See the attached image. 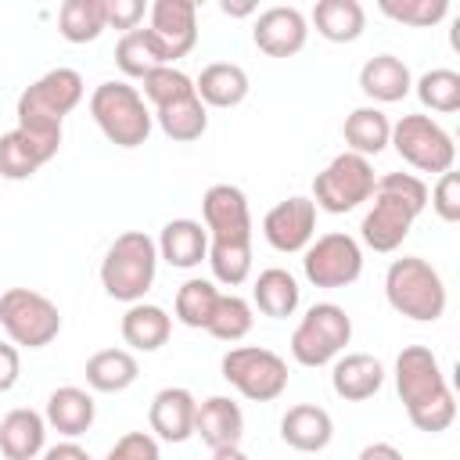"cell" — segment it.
<instances>
[{
  "mask_svg": "<svg viewBox=\"0 0 460 460\" xmlns=\"http://www.w3.org/2000/svg\"><path fill=\"white\" fill-rule=\"evenodd\" d=\"M352 341V316L338 302H316L305 309L291 334V356L298 367H327Z\"/></svg>",
  "mask_w": 460,
  "mask_h": 460,
  "instance_id": "7",
  "label": "cell"
},
{
  "mask_svg": "<svg viewBox=\"0 0 460 460\" xmlns=\"http://www.w3.org/2000/svg\"><path fill=\"white\" fill-rule=\"evenodd\" d=\"M83 93H86V86H83V75L75 68H50V72H43L36 83H29L18 93V104H14L18 129H25L32 137L61 140L65 115H72L79 108Z\"/></svg>",
  "mask_w": 460,
  "mask_h": 460,
  "instance_id": "3",
  "label": "cell"
},
{
  "mask_svg": "<svg viewBox=\"0 0 460 460\" xmlns=\"http://www.w3.org/2000/svg\"><path fill=\"white\" fill-rule=\"evenodd\" d=\"M104 460H162V449L151 431H126L122 438H115Z\"/></svg>",
  "mask_w": 460,
  "mask_h": 460,
  "instance_id": "42",
  "label": "cell"
},
{
  "mask_svg": "<svg viewBox=\"0 0 460 460\" xmlns=\"http://www.w3.org/2000/svg\"><path fill=\"white\" fill-rule=\"evenodd\" d=\"M385 298L399 316L417 323H435L449 302L438 270L420 255L392 259V266L385 270Z\"/></svg>",
  "mask_w": 460,
  "mask_h": 460,
  "instance_id": "5",
  "label": "cell"
},
{
  "mask_svg": "<svg viewBox=\"0 0 460 460\" xmlns=\"http://www.w3.org/2000/svg\"><path fill=\"white\" fill-rule=\"evenodd\" d=\"M431 208L442 223H460V172H442L431 187Z\"/></svg>",
  "mask_w": 460,
  "mask_h": 460,
  "instance_id": "41",
  "label": "cell"
},
{
  "mask_svg": "<svg viewBox=\"0 0 460 460\" xmlns=\"http://www.w3.org/2000/svg\"><path fill=\"white\" fill-rule=\"evenodd\" d=\"M395 392L417 431L438 435L456 420L453 388L438 367V356L428 345H406L395 356Z\"/></svg>",
  "mask_w": 460,
  "mask_h": 460,
  "instance_id": "1",
  "label": "cell"
},
{
  "mask_svg": "<svg viewBox=\"0 0 460 460\" xmlns=\"http://www.w3.org/2000/svg\"><path fill=\"white\" fill-rule=\"evenodd\" d=\"M413 90H417V101L428 111H438V115L460 111V72H453V68H431V72H424L413 83Z\"/></svg>",
  "mask_w": 460,
  "mask_h": 460,
  "instance_id": "38",
  "label": "cell"
},
{
  "mask_svg": "<svg viewBox=\"0 0 460 460\" xmlns=\"http://www.w3.org/2000/svg\"><path fill=\"white\" fill-rule=\"evenodd\" d=\"M298 302H302V288H298V280H295L288 270H280V266L262 270V273L255 277V284H252V309H259V313L270 316V320H288V316H295Z\"/></svg>",
  "mask_w": 460,
  "mask_h": 460,
  "instance_id": "29",
  "label": "cell"
},
{
  "mask_svg": "<svg viewBox=\"0 0 460 460\" xmlns=\"http://www.w3.org/2000/svg\"><path fill=\"white\" fill-rule=\"evenodd\" d=\"M144 14H147L144 0H104V25L108 29L133 32V29H140Z\"/></svg>",
  "mask_w": 460,
  "mask_h": 460,
  "instance_id": "43",
  "label": "cell"
},
{
  "mask_svg": "<svg viewBox=\"0 0 460 460\" xmlns=\"http://www.w3.org/2000/svg\"><path fill=\"white\" fill-rule=\"evenodd\" d=\"M61 151V140H50V137H32L25 129H7L0 133V176L18 183V180H29L36 176L40 165H47L54 155Z\"/></svg>",
  "mask_w": 460,
  "mask_h": 460,
  "instance_id": "18",
  "label": "cell"
},
{
  "mask_svg": "<svg viewBox=\"0 0 460 460\" xmlns=\"http://www.w3.org/2000/svg\"><path fill=\"white\" fill-rule=\"evenodd\" d=\"M377 7L385 18L413 29H431L449 14V0H381Z\"/></svg>",
  "mask_w": 460,
  "mask_h": 460,
  "instance_id": "40",
  "label": "cell"
},
{
  "mask_svg": "<svg viewBox=\"0 0 460 460\" xmlns=\"http://www.w3.org/2000/svg\"><path fill=\"white\" fill-rule=\"evenodd\" d=\"M248 90H252L248 72L234 61H212L194 79V93L205 108H237L248 97Z\"/></svg>",
  "mask_w": 460,
  "mask_h": 460,
  "instance_id": "26",
  "label": "cell"
},
{
  "mask_svg": "<svg viewBox=\"0 0 460 460\" xmlns=\"http://www.w3.org/2000/svg\"><path fill=\"white\" fill-rule=\"evenodd\" d=\"M428 208V183L413 172H385L370 194V208L359 223V237L367 248L388 255L395 252L410 230L413 219Z\"/></svg>",
  "mask_w": 460,
  "mask_h": 460,
  "instance_id": "2",
  "label": "cell"
},
{
  "mask_svg": "<svg viewBox=\"0 0 460 460\" xmlns=\"http://www.w3.org/2000/svg\"><path fill=\"white\" fill-rule=\"evenodd\" d=\"M252 40L266 58H295L309 40V18L298 7H266L255 14Z\"/></svg>",
  "mask_w": 460,
  "mask_h": 460,
  "instance_id": "16",
  "label": "cell"
},
{
  "mask_svg": "<svg viewBox=\"0 0 460 460\" xmlns=\"http://www.w3.org/2000/svg\"><path fill=\"white\" fill-rule=\"evenodd\" d=\"M115 65L126 79H144L147 72H155L162 65V54L155 50L147 29H133V32H122L119 43H115Z\"/></svg>",
  "mask_w": 460,
  "mask_h": 460,
  "instance_id": "37",
  "label": "cell"
},
{
  "mask_svg": "<svg viewBox=\"0 0 460 460\" xmlns=\"http://www.w3.org/2000/svg\"><path fill=\"white\" fill-rule=\"evenodd\" d=\"M356 460H402V453H399L392 442H370V446L359 449Z\"/></svg>",
  "mask_w": 460,
  "mask_h": 460,
  "instance_id": "46",
  "label": "cell"
},
{
  "mask_svg": "<svg viewBox=\"0 0 460 460\" xmlns=\"http://www.w3.org/2000/svg\"><path fill=\"white\" fill-rule=\"evenodd\" d=\"M201 226L208 230V241H252V208L244 190L234 183H212L201 194Z\"/></svg>",
  "mask_w": 460,
  "mask_h": 460,
  "instance_id": "14",
  "label": "cell"
},
{
  "mask_svg": "<svg viewBox=\"0 0 460 460\" xmlns=\"http://www.w3.org/2000/svg\"><path fill=\"white\" fill-rule=\"evenodd\" d=\"M395 155L413 165L417 172H449L453 162H456V144H453V133L435 122L431 115H402L399 122H392V140Z\"/></svg>",
  "mask_w": 460,
  "mask_h": 460,
  "instance_id": "10",
  "label": "cell"
},
{
  "mask_svg": "<svg viewBox=\"0 0 460 460\" xmlns=\"http://www.w3.org/2000/svg\"><path fill=\"white\" fill-rule=\"evenodd\" d=\"M147 36L162 54V65L187 58L198 43V4L194 0H155L147 7Z\"/></svg>",
  "mask_w": 460,
  "mask_h": 460,
  "instance_id": "13",
  "label": "cell"
},
{
  "mask_svg": "<svg viewBox=\"0 0 460 460\" xmlns=\"http://www.w3.org/2000/svg\"><path fill=\"white\" fill-rule=\"evenodd\" d=\"M194 413H198V399L190 388H183V385L158 388L147 406L151 435L158 442H187L194 435Z\"/></svg>",
  "mask_w": 460,
  "mask_h": 460,
  "instance_id": "17",
  "label": "cell"
},
{
  "mask_svg": "<svg viewBox=\"0 0 460 460\" xmlns=\"http://www.w3.org/2000/svg\"><path fill=\"white\" fill-rule=\"evenodd\" d=\"M205 262H208L216 284H223V288H241V284L252 277V241H234V244L208 241Z\"/></svg>",
  "mask_w": 460,
  "mask_h": 460,
  "instance_id": "35",
  "label": "cell"
},
{
  "mask_svg": "<svg viewBox=\"0 0 460 460\" xmlns=\"http://www.w3.org/2000/svg\"><path fill=\"white\" fill-rule=\"evenodd\" d=\"M219 11H223L226 18H248V14H255V4H248V0H241V4H234V0H219Z\"/></svg>",
  "mask_w": 460,
  "mask_h": 460,
  "instance_id": "47",
  "label": "cell"
},
{
  "mask_svg": "<svg viewBox=\"0 0 460 460\" xmlns=\"http://www.w3.org/2000/svg\"><path fill=\"white\" fill-rule=\"evenodd\" d=\"M140 83H144V93L140 97L147 104H155V108H165V104L183 101V97H194V79L187 72H180L176 65H158Z\"/></svg>",
  "mask_w": 460,
  "mask_h": 460,
  "instance_id": "39",
  "label": "cell"
},
{
  "mask_svg": "<svg viewBox=\"0 0 460 460\" xmlns=\"http://www.w3.org/2000/svg\"><path fill=\"white\" fill-rule=\"evenodd\" d=\"M219 295H223V291L216 288V280H205V277H190V280H183V284L176 288V302H172L176 320H180L183 327L205 331L208 320H212V309H216Z\"/></svg>",
  "mask_w": 460,
  "mask_h": 460,
  "instance_id": "33",
  "label": "cell"
},
{
  "mask_svg": "<svg viewBox=\"0 0 460 460\" xmlns=\"http://www.w3.org/2000/svg\"><path fill=\"white\" fill-rule=\"evenodd\" d=\"M151 115H155L158 129H162L169 140H176V144L201 140V133L208 129V108L198 101V93H194V97H183V101H172V104H165V108H155Z\"/></svg>",
  "mask_w": 460,
  "mask_h": 460,
  "instance_id": "32",
  "label": "cell"
},
{
  "mask_svg": "<svg viewBox=\"0 0 460 460\" xmlns=\"http://www.w3.org/2000/svg\"><path fill=\"white\" fill-rule=\"evenodd\" d=\"M359 90H363V97L374 101V108L377 104H395L413 90L410 65L395 54H374L359 68Z\"/></svg>",
  "mask_w": 460,
  "mask_h": 460,
  "instance_id": "20",
  "label": "cell"
},
{
  "mask_svg": "<svg viewBox=\"0 0 460 460\" xmlns=\"http://www.w3.org/2000/svg\"><path fill=\"white\" fill-rule=\"evenodd\" d=\"M0 327L14 349H43L61 334V313L32 288H7L0 295Z\"/></svg>",
  "mask_w": 460,
  "mask_h": 460,
  "instance_id": "8",
  "label": "cell"
},
{
  "mask_svg": "<svg viewBox=\"0 0 460 460\" xmlns=\"http://www.w3.org/2000/svg\"><path fill=\"white\" fill-rule=\"evenodd\" d=\"M309 22L327 43H356L367 29V11L359 0H316Z\"/></svg>",
  "mask_w": 460,
  "mask_h": 460,
  "instance_id": "30",
  "label": "cell"
},
{
  "mask_svg": "<svg viewBox=\"0 0 460 460\" xmlns=\"http://www.w3.org/2000/svg\"><path fill=\"white\" fill-rule=\"evenodd\" d=\"M158 259H165L176 270H194L208 255V230L198 219H169L155 241Z\"/></svg>",
  "mask_w": 460,
  "mask_h": 460,
  "instance_id": "25",
  "label": "cell"
},
{
  "mask_svg": "<svg viewBox=\"0 0 460 460\" xmlns=\"http://www.w3.org/2000/svg\"><path fill=\"white\" fill-rule=\"evenodd\" d=\"M90 115H93L97 129L104 133V140L122 147V151H133V147L147 144L151 126H155V115H151L147 101L126 79L101 83L90 93Z\"/></svg>",
  "mask_w": 460,
  "mask_h": 460,
  "instance_id": "6",
  "label": "cell"
},
{
  "mask_svg": "<svg viewBox=\"0 0 460 460\" xmlns=\"http://www.w3.org/2000/svg\"><path fill=\"white\" fill-rule=\"evenodd\" d=\"M302 273L313 288H349L363 273V248L352 234H323L302 252Z\"/></svg>",
  "mask_w": 460,
  "mask_h": 460,
  "instance_id": "12",
  "label": "cell"
},
{
  "mask_svg": "<svg viewBox=\"0 0 460 460\" xmlns=\"http://www.w3.org/2000/svg\"><path fill=\"white\" fill-rule=\"evenodd\" d=\"M252 323H255V309H252V302L248 298H241V295H219V302H216V309H212V320H208V334L216 338V341H241L248 331H252Z\"/></svg>",
  "mask_w": 460,
  "mask_h": 460,
  "instance_id": "36",
  "label": "cell"
},
{
  "mask_svg": "<svg viewBox=\"0 0 460 460\" xmlns=\"http://www.w3.org/2000/svg\"><path fill=\"white\" fill-rule=\"evenodd\" d=\"M194 435L208 449L241 446V435H244V413H241V406L230 395H208L205 402H198Z\"/></svg>",
  "mask_w": 460,
  "mask_h": 460,
  "instance_id": "22",
  "label": "cell"
},
{
  "mask_svg": "<svg viewBox=\"0 0 460 460\" xmlns=\"http://www.w3.org/2000/svg\"><path fill=\"white\" fill-rule=\"evenodd\" d=\"M22 377V356L11 341H0V392H11Z\"/></svg>",
  "mask_w": 460,
  "mask_h": 460,
  "instance_id": "44",
  "label": "cell"
},
{
  "mask_svg": "<svg viewBox=\"0 0 460 460\" xmlns=\"http://www.w3.org/2000/svg\"><path fill=\"white\" fill-rule=\"evenodd\" d=\"M374 187H377V176H374L370 158L341 151V155H334L316 172V180H313V205L331 212V216H341V212H352L363 201H370Z\"/></svg>",
  "mask_w": 460,
  "mask_h": 460,
  "instance_id": "9",
  "label": "cell"
},
{
  "mask_svg": "<svg viewBox=\"0 0 460 460\" xmlns=\"http://www.w3.org/2000/svg\"><path fill=\"white\" fill-rule=\"evenodd\" d=\"M280 438L298 453H320L334 438V420L316 402H298L280 417Z\"/></svg>",
  "mask_w": 460,
  "mask_h": 460,
  "instance_id": "23",
  "label": "cell"
},
{
  "mask_svg": "<svg viewBox=\"0 0 460 460\" xmlns=\"http://www.w3.org/2000/svg\"><path fill=\"white\" fill-rule=\"evenodd\" d=\"M47 449V420L43 413L18 406L0 420V456L4 460H36Z\"/></svg>",
  "mask_w": 460,
  "mask_h": 460,
  "instance_id": "24",
  "label": "cell"
},
{
  "mask_svg": "<svg viewBox=\"0 0 460 460\" xmlns=\"http://www.w3.org/2000/svg\"><path fill=\"white\" fill-rule=\"evenodd\" d=\"M43 460H93L75 438H65V442H58V446H50V449H43Z\"/></svg>",
  "mask_w": 460,
  "mask_h": 460,
  "instance_id": "45",
  "label": "cell"
},
{
  "mask_svg": "<svg viewBox=\"0 0 460 460\" xmlns=\"http://www.w3.org/2000/svg\"><path fill=\"white\" fill-rule=\"evenodd\" d=\"M119 331L133 352H158L172 334V316L155 302H133L126 305Z\"/></svg>",
  "mask_w": 460,
  "mask_h": 460,
  "instance_id": "27",
  "label": "cell"
},
{
  "mask_svg": "<svg viewBox=\"0 0 460 460\" xmlns=\"http://www.w3.org/2000/svg\"><path fill=\"white\" fill-rule=\"evenodd\" d=\"M341 137H345V151L363 155V158H374V155H381V151L388 147V140H392V122H388V115H385L381 108L359 104V108H352V111L345 115Z\"/></svg>",
  "mask_w": 460,
  "mask_h": 460,
  "instance_id": "28",
  "label": "cell"
},
{
  "mask_svg": "<svg viewBox=\"0 0 460 460\" xmlns=\"http://www.w3.org/2000/svg\"><path fill=\"white\" fill-rule=\"evenodd\" d=\"M212 460H252L241 446H223V449H212Z\"/></svg>",
  "mask_w": 460,
  "mask_h": 460,
  "instance_id": "48",
  "label": "cell"
},
{
  "mask_svg": "<svg viewBox=\"0 0 460 460\" xmlns=\"http://www.w3.org/2000/svg\"><path fill=\"white\" fill-rule=\"evenodd\" d=\"M86 385L93 392H126L140 377V363L129 349H101L86 359Z\"/></svg>",
  "mask_w": 460,
  "mask_h": 460,
  "instance_id": "31",
  "label": "cell"
},
{
  "mask_svg": "<svg viewBox=\"0 0 460 460\" xmlns=\"http://www.w3.org/2000/svg\"><path fill=\"white\" fill-rule=\"evenodd\" d=\"M262 237L270 248L284 252V255H295V252H305L309 241L316 237V205L313 198H288V201H277L266 216H262Z\"/></svg>",
  "mask_w": 460,
  "mask_h": 460,
  "instance_id": "15",
  "label": "cell"
},
{
  "mask_svg": "<svg viewBox=\"0 0 460 460\" xmlns=\"http://www.w3.org/2000/svg\"><path fill=\"white\" fill-rule=\"evenodd\" d=\"M385 385V367L370 352H341L331 367V388L345 402H367L381 392Z\"/></svg>",
  "mask_w": 460,
  "mask_h": 460,
  "instance_id": "19",
  "label": "cell"
},
{
  "mask_svg": "<svg viewBox=\"0 0 460 460\" xmlns=\"http://www.w3.org/2000/svg\"><path fill=\"white\" fill-rule=\"evenodd\" d=\"M93 417H97V402L86 388H75V385H61L47 395V410H43V420L47 428H54L58 435L65 438H79L93 428Z\"/></svg>",
  "mask_w": 460,
  "mask_h": 460,
  "instance_id": "21",
  "label": "cell"
},
{
  "mask_svg": "<svg viewBox=\"0 0 460 460\" xmlns=\"http://www.w3.org/2000/svg\"><path fill=\"white\" fill-rule=\"evenodd\" d=\"M223 377L252 402H273L288 388V359L262 345H237L219 363Z\"/></svg>",
  "mask_w": 460,
  "mask_h": 460,
  "instance_id": "11",
  "label": "cell"
},
{
  "mask_svg": "<svg viewBox=\"0 0 460 460\" xmlns=\"http://www.w3.org/2000/svg\"><path fill=\"white\" fill-rule=\"evenodd\" d=\"M104 29V0H65L58 7V32L68 43H93Z\"/></svg>",
  "mask_w": 460,
  "mask_h": 460,
  "instance_id": "34",
  "label": "cell"
},
{
  "mask_svg": "<svg viewBox=\"0 0 460 460\" xmlns=\"http://www.w3.org/2000/svg\"><path fill=\"white\" fill-rule=\"evenodd\" d=\"M155 273H158V248H155V237H147L144 230L119 234L101 259L104 295L126 305L144 302V295L155 284Z\"/></svg>",
  "mask_w": 460,
  "mask_h": 460,
  "instance_id": "4",
  "label": "cell"
}]
</instances>
